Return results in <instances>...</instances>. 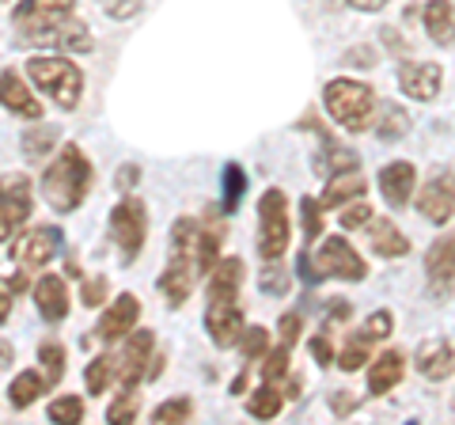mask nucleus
<instances>
[{
    "label": "nucleus",
    "instance_id": "obj_1",
    "mask_svg": "<svg viewBox=\"0 0 455 425\" xmlns=\"http://www.w3.org/2000/svg\"><path fill=\"white\" fill-rule=\"evenodd\" d=\"M42 197L57 212H76L92 190V164L76 145H65L42 172Z\"/></svg>",
    "mask_w": 455,
    "mask_h": 425
},
{
    "label": "nucleus",
    "instance_id": "obj_2",
    "mask_svg": "<svg viewBox=\"0 0 455 425\" xmlns=\"http://www.w3.org/2000/svg\"><path fill=\"white\" fill-rule=\"evenodd\" d=\"M323 103H326V115L349 133H364L376 125L372 122L376 118V92H372V84H364V80L334 76L323 88Z\"/></svg>",
    "mask_w": 455,
    "mask_h": 425
},
{
    "label": "nucleus",
    "instance_id": "obj_3",
    "mask_svg": "<svg viewBox=\"0 0 455 425\" xmlns=\"http://www.w3.org/2000/svg\"><path fill=\"white\" fill-rule=\"evenodd\" d=\"M27 76L35 80L38 92H46L50 103L61 110H76L84 99V73L68 58H27Z\"/></svg>",
    "mask_w": 455,
    "mask_h": 425
},
{
    "label": "nucleus",
    "instance_id": "obj_4",
    "mask_svg": "<svg viewBox=\"0 0 455 425\" xmlns=\"http://www.w3.org/2000/svg\"><path fill=\"white\" fill-rule=\"evenodd\" d=\"M289 239H292L289 197L277 187H269L259 197V254L266 262H277L281 254H289Z\"/></svg>",
    "mask_w": 455,
    "mask_h": 425
},
{
    "label": "nucleus",
    "instance_id": "obj_5",
    "mask_svg": "<svg viewBox=\"0 0 455 425\" xmlns=\"http://www.w3.org/2000/svg\"><path fill=\"white\" fill-rule=\"evenodd\" d=\"M110 239L118 247L122 262H133L140 251H145L148 239V212L137 197H122L118 205L110 209Z\"/></svg>",
    "mask_w": 455,
    "mask_h": 425
},
{
    "label": "nucleus",
    "instance_id": "obj_6",
    "mask_svg": "<svg viewBox=\"0 0 455 425\" xmlns=\"http://www.w3.org/2000/svg\"><path fill=\"white\" fill-rule=\"evenodd\" d=\"M76 12V0H23L12 12V23L20 27V38H35L42 31H53V27H61L73 20Z\"/></svg>",
    "mask_w": 455,
    "mask_h": 425
},
{
    "label": "nucleus",
    "instance_id": "obj_7",
    "mask_svg": "<svg viewBox=\"0 0 455 425\" xmlns=\"http://www.w3.org/2000/svg\"><path fill=\"white\" fill-rule=\"evenodd\" d=\"M57 251H61V229H53V224H38V229L8 239V259H16V266H27V270L50 266Z\"/></svg>",
    "mask_w": 455,
    "mask_h": 425
},
{
    "label": "nucleus",
    "instance_id": "obj_8",
    "mask_svg": "<svg viewBox=\"0 0 455 425\" xmlns=\"http://www.w3.org/2000/svg\"><path fill=\"white\" fill-rule=\"evenodd\" d=\"M315 266H319V274L338 277V281H364L368 277V262L353 251L349 239H341V236H323L319 239Z\"/></svg>",
    "mask_w": 455,
    "mask_h": 425
},
{
    "label": "nucleus",
    "instance_id": "obj_9",
    "mask_svg": "<svg viewBox=\"0 0 455 425\" xmlns=\"http://www.w3.org/2000/svg\"><path fill=\"white\" fill-rule=\"evenodd\" d=\"M156 334L152 331H133L125 334V346H122V357H118V388L122 391H133L140 380L148 376V361L156 357Z\"/></svg>",
    "mask_w": 455,
    "mask_h": 425
},
{
    "label": "nucleus",
    "instance_id": "obj_10",
    "mask_svg": "<svg viewBox=\"0 0 455 425\" xmlns=\"http://www.w3.org/2000/svg\"><path fill=\"white\" fill-rule=\"evenodd\" d=\"M31 179L27 175H4V202H0V236L16 239V232L27 224V217H31Z\"/></svg>",
    "mask_w": 455,
    "mask_h": 425
},
{
    "label": "nucleus",
    "instance_id": "obj_11",
    "mask_svg": "<svg viewBox=\"0 0 455 425\" xmlns=\"http://www.w3.org/2000/svg\"><path fill=\"white\" fill-rule=\"evenodd\" d=\"M398 88H403V95L418 99V103H429L444 88V68L436 61H403L398 65Z\"/></svg>",
    "mask_w": 455,
    "mask_h": 425
},
{
    "label": "nucleus",
    "instance_id": "obj_12",
    "mask_svg": "<svg viewBox=\"0 0 455 425\" xmlns=\"http://www.w3.org/2000/svg\"><path fill=\"white\" fill-rule=\"evenodd\" d=\"M137 319H140V301L133 293H122V296H114V301L107 304L95 334L103 338V342H118V338L137 331Z\"/></svg>",
    "mask_w": 455,
    "mask_h": 425
},
{
    "label": "nucleus",
    "instance_id": "obj_13",
    "mask_svg": "<svg viewBox=\"0 0 455 425\" xmlns=\"http://www.w3.org/2000/svg\"><path fill=\"white\" fill-rule=\"evenodd\" d=\"M205 331L212 338V346H239V338L247 331V319H243V308L239 304H205Z\"/></svg>",
    "mask_w": 455,
    "mask_h": 425
},
{
    "label": "nucleus",
    "instance_id": "obj_14",
    "mask_svg": "<svg viewBox=\"0 0 455 425\" xmlns=\"http://www.w3.org/2000/svg\"><path fill=\"white\" fill-rule=\"evenodd\" d=\"M425 277H429V289L436 296H444L455 285V232L440 236L436 244L425 251Z\"/></svg>",
    "mask_w": 455,
    "mask_h": 425
},
{
    "label": "nucleus",
    "instance_id": "obj_15",
    "mask_svg": "<svg viewBox=\"0 0 455 425\" xmlns=\"http://www.w3.org/2000/svg\"><path fill=\"white\" fill-rule=\"evenodd\" d=\"M0 103H4V110L16 118H27V122L42 118V103L31 95V88L23 84V76L16 68H4V73H0Z\"/></svg>",
    "mask_w": 455,
    "mask_h": 425
},
{
    "label": "nucleus",
    "instance_id": "obj_16",
    "mask_svg": "<svg viewBox=\"0 0 455 425\" xmlns=\"http://www.w3.org/2000/svg\"><path fill=\"white\" fill-rule=\"evenodd\" d=\"M418 209H421V217H425V221L448 224V221L455 217V175L425 182L421 194H418Z\"/></svg>",
    "mask_w": 455,
    "mask_h": 425
},
{
    "label": "nucleus",
    "instance_id": "obj_17",
    "mask_svg": "<svg viewBox=\"0 0 455 425\" xmlns=\"http://www.w3.org/2000/svg\"><path fill=\"white\" fill-rule=\"evenodd\" d=\"M414 187H418V167L410 160H395L379 172V194L387 197L391 209H403L410 205V197H414Z\"/></svg>",
    "mask_w": 455,
    "mask_h": 425
},
{
    "label": "nucleus",
    "instance_id": "obj_18",
    "mask_svg": "<svg viewBox=\"0 0 455 425\" xmlns=\"http://www.w3.org/2000/svg\"><path fill=\"white\" fill-rule=\"evenodd\" d=\"M414 368L425 380H444L455 368V346L448 338H425V342L414 349Z\"/></svg>",
    "mask_w": 455,
    "mask_h": 425
},
{
    "label": "nucleus",
    "instance_id": "obj_19",
    "mask_svg": "<svg viewBox=\"0 0 455 425\" xmlns=\"http://www.w3.org/2000/svg\"><path fill=\"white\" fill-rule=\"evenodd\" d=\"M27 42H31V46H53L57 53H88L95 46L92 31L80 20H68L61 27H53V31H42L35 38H27Z\"/></svg>",
    "mask_w": 455,
    "mask_h": 425
},
{
    "label": "nucleus",
    "instance_id": "obj_20",
    "mask_svg": "<svg viewBox=\"0 0 455 425\" xmlns=\"http://www.w3.org/2000/svg\"><path fill=\"white\" fill-rule=\"evenodd\" d=\"M35 308L46 323H61L68 316V285L57 274H42L35 281Z\"/></svg>",
    "mask_w": 455,
    "mask_h": 425
},
{
    "label": "nucleus",
    "instance_id": "obj_21",
    "mask_svg": "<svg viewBox=\"0 0 455 425\" xmlns=\"http://www.w3.org/2000/svg\"><path fill=\"white\" fill-rule=\"evenodd\" d=\"M239 285H243V259H220L217 270L209 274V304H235Z\"/></svg>",
    "mask_w": 455,
    "mask_h": 425
},
{
    "label": "nucleus",
    "instance_id": "obj_22",
    "mask_svg": "<svg viewBox=\"0 0 455 425\" xmlns=\"http://www.w3.org/2000/svg\"><path fill=\"white\" fill-rule=\"evenodd\" d=\"M194 281H197V274H194V266L190 262H179V259H167V270L160 274V293H164V301L171 304V308H182L190 301V293H194Z\"/></svg>",
    "mask_w": 455,
    "mask_h": 425
},
{
    "label": "nucleus",
    "instance_id": "obj_23",
    "mask_svg": "<svg viewBox=\"0 0 455 425\" xmlns=\"http://www.w3.org/2000/svg\"><path fill=\"white\" fill-rule=\"evenodd\" d=\"M403 376H406V357L398 349H387V353H379V357H372V365H368V391L387 395L391 388L403 384Z\"/></svg>",
    "mask_w": 455,
    "mask_h": 425
},
{
    "label": "nucleus",
    "instance_id": "obj_24",
    "mask_svg": "<svg viewBox=\"0 0 455 425\" xmlns=\"http://www.w3.org/2000/svg\"><path fill=\"white\" fill-rule=\"evenodd\" d=\"M421 27L436 46H455V4L451 0H429L421 8Z\"/></svg>",
    "mask_w": 455,
    "mask_h": 425
},
{
    "label": "nucleus",
    "instance_id": "obj_25",
    "mask_svg": "<svg viewBox=\"0 0 455 425\" xmlns=\"http://www.w3.org/2000/svg\"><path fill=\"white\" fill-rule=\"evenodd\" d=\"M368 239H372V251L379 254V259H403V254H410V239L403 236V229L391 221V217H372V224H368Z\"/></svg>",
    "mask_w": 455,
    "mask_h": 425
},
{
    "label": "nucleus",
    "instance_id": "obj_26",
    "mask_svg": "<svg viewBox=\"0 0 455 425\" xmlns=\"http://www.w3.org/2000/svg\"><path fill=\"white\" fill-rule=\"evenodd\" d=\"M364 190H368V182L357 172H341V175H334L331 182H326V190H323L319 202H323V209H341V205L364 197Z\"/></svg>",
    "mask_w": 455,
    "mask_h": 425
},
{
    "label": "nucleus",
    "instance_id": "obj_27",
    "mask_svg": "<svg viewBox=\"0 0 455 425\" xmlns=\"http://www.w3.org/2000/svg\"><path fill=\"white\" fill-rule=\"evenodd\" d=\"M284 399H289V391H281L277 380H262V388H254V395L247 399V414L259 421H274L281 414Z\"/></svg>",
    "mask_w": 455,
    "mask_h": 425
},
{
    "label": "nucleus",
    "instance_id": "obj_28",
    "mask_svg": "<svg viewBox=\"0 0 455 425\" xmlns=\"http://www.w3.org/2000/svg\"><path fill=\"white\" fill-rule=\"evenodd\" d=\"M46 384H50V380H42V373L27 368V373H20V376L8 384V403L16 406V410H27L42 391H46Z\"/></svg>",
    "mask_w": 455,
    "mask_h": 425
},
{
    "label": "nucleus",
    "instance_id": "obj_29",
    "mask_svg": "<svg viewBox=\"0 0 455 425\" xmlns=\"http://www.w3.org/2000/svg\"><path fill=\"white\" fill-rule=\"evenodd\" d=\"M114 380H118V357H110V353L92 357L88 368H84V388H88V395H103Z\"/></svg>",
    "mask_w": 455,
    "mask_h": 425
},
{
    "label": "nucleus",
    "instance_id": "obj_30",
    "mask_svg": "<svg viewBox=\"0 0 455 425\" xmlns=\"http://www.w3.org/2000/svg\"><path fill=\"white\" fill-rule=\"evenodd\" d=\"M372 338H368L364 331H357V334H349V342H346V349L338 353V368L341 373H357V368H364L368 361H372Z\"/></svg>",
    "mask_w": 455,
    "mask_h": 425
},
{
    "label": "nucleus",
    "instance_id": "obj_31",
    "mask_svg": "<svg viewBox=\"0 0 455 425\" xmlns=\"http://www.w3.org/2000/svg\"><path fill=\"white\" fill-rule=\"evenodd\" d=\"M357 152H349V148H341V145H334V140H326V148H323V156L315 160V167L326 175V179H334V175H341V172H357Z\"/></svg>",
    "mask_w": 455,
    "mask_h": 425
},
{
    "label": "nucleus",
    "instance_id": "obj_32",
    "mask_svg": "<svg viewBox=\"0 0 455 425\" xmlns=\"http://www.w3.org/2000/svg\"><path fill=\"white\" fill-rule=\"evenodd\" d=\"M53 140H57V130L53 125H35L31 133H23V156L31 164H42L46 156L53 152Z\"/></svg>",
    "mask_w": 455,
    "mask_h": 425
},
{
    "label": "nucleus",
    "instance_id": "obj_33",
    "mask_svg": "<svg viewBox=\"0 0 455 425\" xmlns=\"http://www.w3.org/2000/svg\"><path fill=\"white\" fill-rule=\"evenodd\" d=\"M406 130H410L406 110H403V107H395V103H379V122H376L379 140H395V137H403Z\"/></svg>",
    "mask_w": 455,
    "mask_h": 425
},
{
    "label": "nucleus",
    "instance_id": "obj_34",
    "mask_svg": "<svg viewBox=\"0 0 455 425\" xmlns=\"http://www.w3.org/2000/svg\"><path fill=\"white\" fill-rule=\"evenodd\" d=\"M194 418V403L182 395V399H167L152 410V421L156 425H182V421H190Z\"/></svg>",
    "mask_w": 455,
    "mask_h": 425
},
{
    "label": "nucleus",
    "instance_id": "obj_35",
    "mask_svg": "<svg viewBox=\"0 0 455 425\" xmlns=\"http://www.w3.org/2000/svg\"><path fill=\"white\" fill-rule=\"evenodd\" d=\"M243 190H247V179H243V167L239 164H228L224 167V212H235V205H239V197H243Z\"/></svg>",
    "mask_w": 455,
    "mask_h": 425
},
{
    "label": "nucleus",
    "instance_id": "obj_36",
    "mask_svg": "<svg viewBox=\"0 0 455 425\" xmlns=\"http://www.w3.org/2000/svg\"><path fill=\"white\" fill-rule=\"evenodd\" d=\"M46 418L57 425H68V421H80L84 418V403L76 395H57V399L46 406Z\"/></svg>",
    "mask_w": 455,
    "mask_h": 425
},
{
    "label": "nucleus",
    "instance_id": "obj_37",
    "mask_svg": "<svg viewBox=\"0 0 455 425\" xmlns=\"http://www.w3.org/2000/svg\"><path fill=\"white\" fill-rule=\"evenodd\" d=\"M38 361H42V368H46L50 384H57V380L65 376V346L61 342H42L38 346Z\"/></svg>",
    "mask_w": 455,
    "mask_h": 425
},
{
    "label": "nucleus",
    "instance_id": "obj_38",
    "mask_svg": "<svg viewBox=\"0 0 455 425\" xmlns=\"http://www.w3.org/2000/svg\"><path fill=\"white\" fill-rule=\"evenodd\" d=\"M137 414H140V399L133 391H122L118 399H114L110 406H107V421H114V425H122V421H137Z\"/></svg>",
    "mask_w": 455,
    "mask_h": 425
},
{
    "label": "nucleus",
    "instance_id": "obj_39",
    "mask_svg": "<svg viewBox=\"0 0 455 425\" xmlns=\"http://www.w3.org/2000/svg\"><path fill=\"white\" fill-rule=\"evenodd\" d=\"M239 349H243L247 361H259L269 353V331L266 327H247L243 338H239Z\"/></svg>",
    "mask_w": 455,
    "mask_h": 425
},
{
    "label": "nucleus",
    "instance_id": "obj_40",
    "mask_svg": "<svg viewBox=\"0 0 455 425\" xmlns=\"http://www.w3.org/2000/svg\"><path fill=\"white\" fill-rule=\"evenodd\" d=\"M300 212H304V236H307V244H319V239H323V202H315V197H304Z\"/></svg>",
    "mask_w": 455,
    "mask_h": 425
},
{
    "label": "nucleus",
    "instance_id": "obj_41",
    "mask_svg": "<svg viewBox=\"0 0 455 425\" xmlns=\"http://www.w3.org/2000/svg\"><path fill=\"white\" fill-rule=\"evenodd\" d=\"M338 221H341V229H368V224H372V205L368 202H349V205H341V212H338Z\"/></svg>",
    "mask_w": 455,
    "mask_h": 425
},
{
    "label": "nucleus",
    "instance_id": "obj_42",
    "mask_svg": "<svg viewBox=\"0 0 455 425\" xmlns=\"http://www.w3.org/2000/svg\"><path fill=\"white\" fill-rule=\"evenodd\" d=\"M289 353H292L289 342H281L277 349H269L266 365H262V380H284V376H289Z\"/></svg>",
    "mask_w": 455,
    "mask_h": 425
},
{
    "label": "nucleus",
    "instance_id": "obj_43",
    "mask_svg": "<svg viewBox=\"0 0 455 425\" xmlns=\"http://www.w3.org/2000/svg\"><path fill=\"white\" fill-rule=\"evenodd\" d=\"M361 331L372 338V342H383V338H387L391 331H395V316L387 308H379V311H372V316H368L364 323H361Z\"/></svg>",
    "mask_w": 455,
    "mask_h": 425
},
{
    "label": "nucleus",
    "instance_id": "obj_44",
    "mask_svg": "<svg viewBox=\"0 0 455 425\" xmlns=\"http://www.w3.org/2000/svg\"><path fill=\"white\" fill-rule=\"evenodd\" d=\"M107 293H110V281H107V274L103 277H88L84 281V304L88 308H99L107 301Z\"/></svg>",
    "mask_w": 455,
    "mask_h": 425
},
{
    "label": "nucleus",
    "instance_id": "obj_45",
    "mask_svg": "<svg viewBox=\"0 0 455 425\" xmlns=\"http://www.w3.org/2000/svg\"><path fill=\"white\" fill-rule=\"evenodd\" d=\"M103 12L110 20H130L133 12H140V0H103Z\"/></svg>",
    "mask_w": 455,
    "mask_h": 425
},
{
    "label": "nucleus",
    "instance_id": "obj_46",
    "mask_svg": "<svg viewBox=\"0 0 455 425\" xmlns=\"http://www.w3.org/2000/svg\"><path fill=\"white\" fill-rule=\"evenodd\" d=\"M262 289L266 293H289V270H281V266H269L262 274Z\"/></svg>",
    "mask_w": 455,
    "mask_h": 425
},
{
    "label": "nucleus",
    "instance_id": "obj_47",
    "mask_svg": "<svg viewBox=\"0 0 455 425\" xmlns=\"http://www.w3.org/2000/svg\"><path fill=\"white\" fill-rule=\"evenodd\" d=\"M277 331H281V342L296 346V338H300V316H296V311H284L281 323H277Z\"/></svg>",
    "mask_w": 455,
    "mask_h": 425
},
{
    "label": "nucleus",
    "instance_id": "obj_48",
    "mask_svg": "<svg viewBox=\"0 0 455 425\" xmlns=\"http://www.w3.org/2000/svg\"><path fill=\"white\" fill-rule=\"evenodd\" d=\"M137 182H140V167H137V164H122L118 175H114V187H118L122 194H130Z\"/></svg>",
    "mask_w": 455,
    "mask_h": 425
},
{
    "label": "nucleus",
    "instance_id": "obj_49",
    "mask_svg": "<svg viewBox=\"0 0 455 425\" xmlns=\"http://www.w3.org/2000/svg\"><path fill=\"white\" fill-rule=\"evenodd\" d=\"M311 357H315L319 365H331V361H334V346H331V338H326V334L311 338Z\"/></svg>",
    "mask_w": 455,
    "mask_h": 425
},
{
    "label": "nucleus",
    "instance_id": "obj_50",
    "mask_svg": "<svg viewBox=\"0 0 455 425\" xmlns=\"http://www.w3.org/2000/svg\"><path fill=\"white\" fill-rule=\"evenodd\" d=\"M346 61H349V65H357V68H368V65L376 61V53L368 50V46H353V50L346 53Z\"/></svg>",
    "mask_w": 455,
    "mask_h": 425
},
{
    "label": "nucleus",
    "instance_id": "obj_51",
    "mask_svg": "<svg viewBox=\"0 0 455 425\" xmlns=\"http://www.w3.org/2000/svg\"><path fill=\"white\" fill-rule=\"evenodd\" d=\"M331 406H334V414H349V410H357V399H353V395L346 399L341 391H334V395H331Z\"/></svg>",
    "mask_w": 455,
    "mask_h": 425
},
{
    "label": "nucleus",
    "instance_id": "obj_52",
    "mask_svg": "<svg viewBox=\"0 0 455 425\" xmlns=\"http://www.w3.org/2000/svg\"><path fill=\"white\" fill-rule=\"evenodd\" d=\"M27 289V274H8L4 277V293L8 296H16V293H23Z\"/></svg>",
    "mask_w": 455,
    "mask_h": 425
},
{
    "label": "nucleus",
    "instance_id": "obj_53",
    "mask_svg": "<svg viewBox=\"0 0 455 425\" xmlns=\"http://www.w3.org/2000/svg\"><path fill=\"white\" fill-rule=\"evenodd\" d=\"M349 8H357V12H379V8H387L391 0H346Z\"/></svg>",
    "mask_w": 455,
    "mask_h": 425
},
{
    "label": "nucleus",
    "instance_id": "obj_54",
    "mask_svg": "<svg viewBox=\"0 0 455 425\" xmlns=\"http://www.w3.org/2000/svg\"><path fill=\"white\" fill-rule=\"evenodd\" d=\"M65 274H68V277H80V262L68 259V262H65Z\"/></svg>",
    "mask_w": 455,
    "mask_h": 425
},
{
    "label": "nucleus",
    "instance_id": "obj_55",
    "mask_svg": "<svg viewBox=\"0 0 455 425\" xmlns=\"http://www.w3.org/2000/svg\"><path fill=\"white\" fill-rule=\"evenodd\" d=\"M243 388H247V376H243V373H239V376L232 380V391H243Z\"/></svg>",
    "mask_w": 455,
    "mask_h": 425
}]
</instances>
